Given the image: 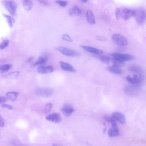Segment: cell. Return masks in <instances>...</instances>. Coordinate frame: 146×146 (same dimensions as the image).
Instances as JSON below:
<instances>
[{
    "mask_svg": "<svg viewBox=\"0 0 146 146\" xmlns=\"http://www.w3.org/2000/svg\"><path fill=\"white\" fill-rule=\"evenodd\" d=\"M100 60L103 63L108 64L110 63L111 61V58L110 56L102 55L100 57Z\"/></svg>",
    "mask_w": 146,
    "mask_h": 146,
    "instance_id": "cell-28",
    "label": "cell"
},
{
    "mask_svg": "<svg viewBox=\"0 0 146 146\" xmlns=\"http://www.w3.org/2000/svg\"><path fill=\"white\" fill-rule=\"evenodd\" d=\"M3 16L6 18L9 26L12 27L15 22L14 19L11 16L8 15L4 14Z\"/></svg>",
    "mask_w": 146,
    "mask_h": 146,
    "instance_id": "cell-27",
    "label": "cell"
},
{
    "mask_svg": "<svg viewBox=\"0 0 146 146\" xmlns=\"http://www.w3.org/2000/svg\"><path fill=\"white\" fill-rule=\"evenodd\" d=\"M144 76L142 75L138 74L129 75L126 77L127 81L132 84H137L144 81Z\"/></svg>",
    "mask_w": 146,
    "mask_h": 146,
    "instance_id": "cell-4",
    "label": "cell"
},
{
    "mask_svg": "<svg viewBox=\"0 0 146 146\" xmlns=\"http://www.w3.org/2000/svg\"><path fill=\"white\" fill-rule=\"evenodd\" d=\"M9 41L8 39L3 40L0 44V49L3 50L6 48L9 45Z\"/></svg>",
    "mask_w": 146,
    "mask_h": 146,
    "instance_id": "cell-30",
    "label": "cell"
},
{
    "mask_svg": "<svg viewBox=\"0 0 146 146\" xmlns=\"http://www.w3.org/2000/svg\"><path fill=\"white\" fill-rule=\"evenodd\" d=\"M37 71L40 74L51 73L54 71V68L52 66H40L37 68Z\"/></svg>",
    "mask_w": 146,
    "mask_h": 146,
    "instance_id": "cell-13",
    "label": "cell"
},
{
    "mask_svg": "<svg viewBox=\"0 0 146 146\" xmlns=\"http://www.w3.org/2000/svg\"><path fill=\"white\" fill-rule=\"evenodd\" d=\"M12 64H4L1 65L0 67V73H3L9 70L12 67Z\"/></svg>",
    "mask_w": 146,
    "mask_h": 146,
    "instance_id": "cell-23",
    "label": "cell"
},
{
    "mask_svg": "<svg viewBox=\"0 0 146 146\" xmlns=\"http://www.w3.org/2000/svg\"><path fill=\"white\" fill-rule=\"evenodd\" d=\"M111 61L113 64L112 65L120 68L123 66L124 62H122L113 58H111Z\"/></svg>",
    "mask_w": 146,
    "mask_h": 146,
    "instance_id": "cell-24",
    "label": "cell"
},
{
    "mask_svg": "<svg viewBox=\"0 0 146 146\" xmlns=\"http://www.w3.org/2000/svg\"><path fill=\"white\" fill-rule=\"evenodd\" d=\"M56 49L63 54L68 56H75L79 55L77 51L66 47L60 46L56 47Z\"/></svg>",
    "mask_w": 146,
    "mask_h": 146,
    "instance_id": "cell-6",
    "label": "cell"
},
{
    "mask_svg": "<svg viewBox=\"0 0 146 146\" xmlns=\"http://www.w3.org/2000/svg\"><path fill=\"white\" fill-rule=\"evenodd\" d=\"M52 107V105L51 103H48L46 104L44 108V112L46 113L49 112L51 111Z\"/></svg>",
    "mask_w": 146,
    "mask_h": 146,
    "instance_id": "cell-32",
    "label": "cell"
},
{
    "mask_svg": "<svg viewBox=\"0 0 146 146\" xmlns=\"http://www.w3.org/2000/svg\"><path fill=\"white\" fill-rule=\"evenodd\" d=\"M103 118L106 120L110 123L112 127H117L116 122L113 117H111L108 115H105L103 116Z\"/></svg>",
    "mask_w": 146,
    "mask_h": 146,
    "instance_id": "cell-25",
    "label": "cell"
},
{
    "mask_svg": "<svg viewBox=\"0 0 146 146\" xmlns=\"http://www.w3.org/2000/svg\"><path fill=\"white\" fill-rule=\"evenodd\" d=\"M33 59V58L32 57H30L29 58L28 61L29 62H31Z\"/></svg>",
    "mask_w": 146,
    "mask_h": 146,
    "instance_id": "cell-38",
    "label": "cell"
},
{
    "mask_svg": "<svg viewBox=\"0 0 146 146\" xmlns=\"http://www.w3.org/2000/svg\"><path fill=\"white\" fill-rule=\"evenodd\" d=\"M18 94L19 93L17 92H9L6 94V97L7 99L13 101L16 99Z\"/></svg>",
    "mask_w": 146,
    "mask_h": 146,
    "instance_id": "cell-22",
    "label": "cell"
},
{
    "mask_svg": "<svg viewBox=\"0 0 146 146\" xmlns=\"http://www.w3.org/2000/svg\"><path fill=\"white\" fill-rule=\"evenodd\" d=\"M62 111L66 117L70 116L74 111V109L73 107L69 104H65L62 107Z\"/></svg>",
    "mask_w": 146,
    "mask_h": 146,
    "instance_id": "cell-11",
    "label": "cell"
},
{
    "mask_svg": "<svg viewBox=\"0 0 146 146\" xmlns=\"http://www.w3.org/2000/svg\"><path fill=\"white\" fill-rule=\"evenodd\" d=\"M1 106L10 110L12 109L13 108V107L12 106L6 104H2L1 105Z\"/></svg>",
    "mask_w": 146,
    "mask_h": 146,
    "instance_id": "cell-34",
    "label": "cell"
},
{
    "mask_svg": "<svg viewBox=\"0 0 146 146\" xmlns=\"http://www.w3.org/2000/svg\"><path fill=\"white\" fill-rule=\"evenodd\" d=\"M86 17L87 21L90 24L93 25L95 24V19L91 10H88L87 11L86 14Z\"/></svg>",
    "mask_w": 146,
    "mask_h": 146,
    "instance_id": "cell-16",
    "label": "cell"
},
{
    "mask_svg": "<svg viewBox=\"0 0 146 146\" xmlns=\"http://www.w3.org/2000/svg\"><path fill=\"white\" fill-rule=\"evenodd\" d=\"M20 72L18 71L13 72L3 76V77L10 78H16L19 75Z\"/></svg>",
    "mask_w": 146,
    "mask_h": 146,
    "instance_id": "cell-29",
    "label": "cell"
},
{
    "mask_svg": "<svg viewBox=\"0 0 146 146\" xmlns=\"http://www.w3.org/2000/svg\"><path fill=\"white\" fill-rule=\"evenodd\" d=\"M129 70L131 72L139 73L142 72L141 68L139 66L136 65H132L129 68Z\"/></svg>",
    "mask_w": 146,
    "mask_h": 146,
    "instance_id": "cell-26",
    "label": "cell"
},
{
    "mask_svg": "<svg viewBox=\"0 0 146 146\" xmlns=\"http://www.w3.org/2000/svg\"><path fill=\"white\" fill-rule=\"evenodd\" d=\"M23 4L25 9L29 11L32 8L33 3L31 0H22Z\"/></svg>",
    "mask_w": 146,
    "mask_h": 146,
    "instance_id": "cell-20",
    "label": "cell"
},
{
    "mask_svg": "<svg viewBox=\"0 0 146 146\" xmlns=\"http://www.w3.org/2000/svg\"><path fill=\"white\" fill-rule=\"evenodd\" d=\"M61 119L60 115L57 113L50 114L46 117V119L47 120L55 123L60 122L61 120Z\"/></svg>",
    "mask_w": 146,
    "mask_h": 146,
    "instance_id": "cell-10",
    "label": "cell"
},
{
    "mask_svg": "<svg viewBox=\"0 0 146 146\" xmlns=\"http://www.w3.org/2000/svg\"><path fill=\"white\" fill-rule=\"evenodd\" d=\"M112 116L114 118L121 123H124L125 122V116L121 113L117 112H113L112 114Z\"/></svg>",
    "mask_w": 146,
    "mask_h": 146,
    "instance_id": "cell-15",
    "label": "cell"
},
{
    "mask_svg": "<svg viewBox=\"0 0 146 146\" xmlns=\"http://www.w3.org/2000/svg\"><path fill=\"white\" fill-rule=\"evenodd\" d=\"M59 64L60 68L63 70L73 72L76 71L73 66L69 63L61 61Z\"/></svg>",
    "mask_w": 146,
    "mask_h": 146,
    "instance_id": "cell-12",
    "label": "cell"
},
{
    "mask_svg": "<svg viewBox=\"0 0 146 146\" xmlns=\"http://www.w3.org/2000/svg\"><path fill=\"white\" fill-rule=\"evenodd\" d=\"M134 9L127 8H117L115 11V15L117 19L121 18L124 20H127L133 17Z\"/></svg>",
    "mask_w": 146,
    "mask_h": 146,
    "instance_id": "cell-1",
    "label": "cell"
},
{
    "mask_svg": "<svg viewBox=\"0 0 146 146\" xmlns=\"http://www.w3.org/2000/svg\"><path fill=\"white\" fill-rule=\"evenodd\" d=\"M55 3L59 6L62 7H65L68 5V3L66 1L62 0H57L55 1Z\"/></svg>",
    "mask_w": 146,
    "mask_h": 146,
    "instance_id": "cell-31",
    "label": "cell"
},
{
    "mask_svg": "<svg viewBox=\"0 0 146 146\" xmlns=\"http://www.w3.org/2000/svg\"><path fill=\"white\" fill-rule=\"evenodd\" d=\"M7 99L6 97L1 96L0 97V104L4 103L6 101Z\"/></svg>",
    "mask_w": 146,
    "mask_h": 146,
    "instance_id": "cell-36",
    "label": "cell"
},
{
    "mask_svg": "<svg viewBox=\"0 0 146 146\" xmlns=\"http://www.w3.org/2000/svg\"><path fill=\"white\" fill-rule=\"evenodd\" d=\"M0 126L1 127H3L5 124V121L4 119L1 116L0 117Z\"/></svg>",
    "mask_w": 146,
    "mask_h": 146,
    "instance_id": "cell-37",
    "label": "cell"
},
{
    "mask_svg": "<svg viewBox=\"0 0 146 146\" xmlns=\"http://www.w3.org/2000/svg\"><path fill=\"white\" fill-rule=\"evenodd\" d=\"M111 38L114 42L118 45L124 46L127 44V41L126 38L120 34H114L112 36Z\"/></svg>",
    "mask_w": 146,
    "mask_h": 146,
    "instance_id": "cell-7",
    "label": "cell"
},
{
    "mask_svg": "<svg viewBox=\"0 0 146 146\" xmlns=\"http://www.w3.org/2000/svg\"><path fill=\"white\" fill-rule=\"evenodd\" d=\"M119 130L117 127H113L108 130V134L110 137H113L117 136L119 134Z\"/></svg>",
    "mask_w": 146,
    "mask_h": 146,
    "instance_id": "cell-18",
    "label": "cell"
},
{
    "mask_svg": "<svg viewBox=\"0 0 146 146\" xmlns=\"http://www.w3.org/2000/svg\"><path fill=\"white\" fill-rule=\"evenodd\" d=\"M36 94L40 96L47 98L51 96L53 93V90L49 88H41L37 89L36 91Z\"/></svg>",
    "mask_w": 146,
    "mask_h": 146,
    "instance_id": "cell-9",
    "label": "cell"
},
{
    "mask_svg": "<svg viewBox=\"0 0 146 146\" xmlns=\"http://www.w3.org/2000/svg\"><path fill=\"white\" fill-rule=\"evenodd\" d=\"M133 17L136 22L139 24L143 23L146 18V13L144 9L139 8L135 9Z\"/></svg>",
    "mask_w": 146,
    "mask_h": 146,
    "instance_id": "cell-3",
    "label": "cell"
},
{
    "mask_svg": "<svg viewBox=\"0 0 146 146\" xmlns=\"http://www.w3.org/2000/svg\"><path fill=\"white\" fill-rule=\"evenodd\" d=\"M38 2L40 4L45 5H48L49 4L47 0H38Z\"/></svg>",
    "mask_w": 146,
    "mask_h": 146,
    "instance_id": "cell-35",
    "label": "cell"
},
{
    "mask_svg": "<svg viewBox=\"0 0 146 146\" xmlns=\"http://www.w3.org/2000/svg\"><path fill=\"white\" fill-rule=\"evenodd\" d=\"M80 46L85 50L92 53L100 54L103 52L102 50L91 46L83 45H80Z\"/></svg>",
    "mask_w": 146,
    "mask_h": 146,
    "instance_id": "cell-14",
    "label": "cell"
},
{
    "mask_svg": "<svg viewBox=\"0 0 146 146\" xmlns=\"http://www.w3.org/2000/svg\"><path fill=\"white\" fill-rule=\"evenodd\" d=\"M68 13L71 16H79L81 15V11L78 7L75 6L69 9Z\"/></svg>",
    "mask_w": 146,
    "mask_h": 146,
    "instance_id": "cell-17",
    "label": "cell"
},
{
    "mask_svg": "<svg viewBox=\"0 0 146 146\" xmlns=\"http://www.w3.org/2000/svg\"><path fill=\"white\" fill-rule=\"evenodd\" d=\"M48 58L45 56H40L39 57L36 62L33 64V66L44 64L46 63Z\"/></svg>",
    "mask_w": 146,
    "mask_h": 146,
    "instance_id": "cell-21",
    "label": "cell"
},
{
    "mask_svg": "<svg viewBox=\"0 0 146 146\" xmlns=\"http://www.w3.org/2000/svg\"><path fill=\"white\" fill-rule=\"evenodd\" d=\"M2 4L5 9L11 15H14L17 7L16 3L12 0H4Z\"/></svg>",
    "mask_w": 146,
    "mask_h": 146,
    "instance_id": "cell-2",
    "label": "cell"
},
{
    "mask_svg": "<svg viewBox=\"0 0 146 146\" xmlns=\"http://www.w3.org/2000/svg\"><path fill=\"white\" fill-rule=\"evenodd\" d=\"M106 69L108 71L116 74H120L122 72V70L120 68L113 65L107 67Z\"/></svg>",
    "mask_w": 146,
    "mask_h": 146,
    "instance_id": "cell-19",
    "label": "cell"
},
{
    "mask_svg": "<svg viewBox=\"0 0 146 146\" xmlns=\"http://www.w3.org/2000/svg\"><path fill=\"white\" fill-rule=\"evenodd\" d=\"M62 38L64 40L70 42H72V39L71 37L68 34H64L62 36Z\"/></svg>",
    "mask_w": 146,
    "mask_h": 146,
    "instance_id": "cell-33",
    "label": "cell"
},
{
    "mask_svg": "<svg viewBox=\"0 0 146 146\" xmlns=\"http://www.w3.org/2000/svg\"><path fill=\"white\" fill-rule=\"evenodd\" d=\"M110 56L122 62L129 61L134 58L131 55L128 54H121L118 53H114L109 54Z\"/></svg>",
    "mask_w": 146,
    "mask_h": 146,
    "instance_id": "cell-5",
    "label": "cell"
},
{
    "mask_svg": "<svg viewBox=\"0 0 146 146\" xmlns=\"http://www.w3.org/2000/svg\"><path fill=\"white\" fill-rule=\"evenodd\" d=\"M140 90V88L137 84H131L125 87V91L128 95L133 96L137 94Z\"/></svg>",
    "mask_w": 146,
    "mask_h": 146,
    "instance_id": "cell-8",
    "label": "cell"
},
{
    "mask_svg": "<svg viewBox=\"0 0 146 146\" xmlns=\"http://www.w3.org/2000/svg\"><path fill=\"white\" fill-rule=\"evenodd\" d=\"M88 0H81L84 3H85Z\"/></svg>",
    "mask_w": 146,
    "mask_h": 146,
    "instance_id": "cell-39",
    "label": "cell"
}]
</instances>
